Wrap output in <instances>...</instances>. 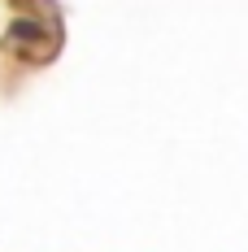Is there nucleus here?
I'll return each instance as SVG.
<instances>
[{
  "mask_svg": "<svg viewBox=\"0 0 248 252\" xmlns=\"http://www.w3.org/2000/svg\"><path fill=\"white\" fill-rule=\"evenodd\" d=\"M39 35V22H13V39H35Z\"/></svg>",
  "mask_w": 248,
  "mask_h": 252,
  "instance_id": "nucleus-1",
  "label": "nucleus"
}]
</instances>
